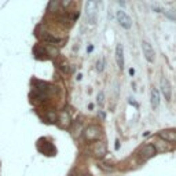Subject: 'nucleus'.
Wrapping results in <instances>:
<instances>
[{
    "instance_id": "1",
    "label": "nucleus",
    "mask_w": 176,
    "mask_h": 176,
    "mask_svg": "<svg viewBox=\"0 0 176 176\" xmlns=\"http://www.w3.org/2000/svg\"><path fill=\"white\" fill-rule=\"evenodd\" d=\"M97 8H98V2L89 0L85 3V15H87L88 24L94 25L97 22Z\"/></svg>"
},
{
    "instance_id": "2",
    "label": "nucleus",
    "mask_w": 176,
    "mask_h": 176,
    "mask_svg": "<svg viewBox=\"0 0 176 176\" xmlns=\"http://www.w3.org/2000/svg\"><path fill=\"white\" fill-rule=\"evenodd\" d=\"M142 50H143V55H145V58L147 62H154V58H156V52L154 50H153L151 44L147 43V41H142Z\"/></svg>"
},
{
    "instance_id": "3",
    "label": "nucleus",
    "mask_w": 176,
    "mask_h": 176,
    "mask_svg": "<svg viewBox=\"0 0 176 176\" xmlns=\"http://www.w3.org/2000/svg\"><path fill=\"white\" fill-rule=\"evenodd\" d=\"M117 21L124 29H131V26H132V20H131L125 14V11H123V10L117 11Z\"/></svg>"
},
{
    "instance_id": "4",
    "label": "nucleus",
    "mask_w": 176,
    "mask_h": 176,
    "mask_svg": "<svg viewBox=\"0 0 176 176\" xmlns=\"http://www.w3.org/2000/svg\"><path fill=\"white\" fill-rule=\"evenodd\" d=\"M84 135H85V139L87 140H91V142L92 140H98L99 136H101V128L97 125H91L85 129Z\"/></svg>"
},
{
    "instance_id": "5",
    "label": "nucleus",
    "mask_w": 176,
    "mask_h": 176,
    "mask_svg": "<svg viewBox=\"0 0 176 176\" xmlns=\"http://www.w3.org/2000/svg\"><path fill=\"white\" fill-rule=\"evenodd\" d=\"M160 87H161V92H162V95L165 97L166 101H171L172 88H171V84H169L168 79L162 77V79H161V81H160Z\"/></svg>"
},
{
    "instance_id": "6",
    "label": "nucleus",
    "mask_w": 176,
    "mask_h": 176,
    "mask_svg": "<svg viewBox=\"0 0 176 176\" xmlns=\"http://www.w3.org/2000/svg\"><path fill=\"white\" fill-rule=\"evenodd\" d=\"M156 153H157V150L153 145H146V146H143L142 149H140V157H142L143 160L151 158V157L156 156Z\"/></svg>"
},
{
    "instance_id": "7",
    "label": "nucleus",
    "mask_w": 176,
    "mask_h": 176,
    "mask_svg": "<svg viewBox=\"0 0 176 176\" xmlns=\"http://www.w3.org/2000/svg\"><path fill=\"white\" fill-rule=\"evenodd\" d=\"M158 135L161 139L166 140V142H171V143H176V132L172 129H164V131H160Z\"/></svg>"
},
{
    "instance_id": "8",
    "label": "nucleus",
    "mask_w": 176,
    "mask_h": 176,
    "mask_svg": "<svg viewBox=\"0 0 176 176\" xmlns=\"http://www.w3.org/2000/svg\"><path fill=\"white\" fill-rule=\"evenodd\" d=\"M116 61H117V65L120 69L124 68V48H123V44H117L116 47Z\"/></svg>"
},
{
    "instance_id": "9",
    "label": "nucleus",
    "mask_w": 176,
    "mask_h": 176,
    "mask_svg": "<svg viewBox=\"0 0 176 176\" xmlns=\"http://www.w3.org/2000/svg\"><path fill=\"white\" fill-rule=\"evenodd\" d=\"M150 103H151L153 109H157L160 105V91L157 88L151 89V94H150Z\"/></svg>"
},
{
    "instance_id": "10",
    "label": "nucleus",
    "mask_w": 176,
    "mask_h": 176,
    "mask_svg": "<svg viewBox=\"0 0 176 176\" xmlns=\"http://www.w3.org/2000/svg\"><path fill=\"white\" fill-rule=\"evenodd\" d=\"M94 153H95V156L97 157H105L106 156V153H107V150H106V146L103 145V143H97V146H95V149H94Z\"/></svg>"
},
{
    "instance_id": "11",
    "label": "nucleus",
    "mask_w": 176,
    "mask_h": 176,
    "mask_svg": "<svg viewBox=\"0 0 176 176\" xmlns=\"http://www.w3.org/2000/svg\"><path fill=\"white\" fill-rule=\"evenodd\" d=\"M43 39H44V41H47V43H51V44H58L59 43V39H56V37H54L52 34H50V33H46L43 36Z\"/></svg>"
},
{
    "instance_id": "12",
    "label": "nucleus",
    "mask_w": 176,
    "mask_h": 176,
    "mask_svg": "<svg viewBox=\"0 0 176 176\" xmlns=\"http://www.w3.org/2000/svg\"><path fill=\"white\" fill-rule=\"evenodd\" d=\"M98 166L102 169V171H105V172H113L114 171V166L110 165V164H107V162H99Z\"/></svg>"
},
{
    "instance_id": "13",
    "label": "nucleus",
    "mask_w": 176,
    "mask_h": 176,
    "mask_svg": "<svg viewBox=\"0 0 176 176\" xmlns=\"http://www.w3.org/2000/svg\"><path fill=\"white\" fill-rule=\"evenodd\" d=\"M165 17L169 18V20H172V21H176V11H175V10H168V11H165Z\"/></svg>"
},
{
    "instance_id": "14",
    "label": "nucleus",
    "mask_w": 176,
    "mask_h": 176,
    "mask_svg": "<svg viewBox=\"0 0 176 176\" xmlns=\"http://www.w3.org/2000/svg\"><path fill=\"white\" fill-rule=\"evenodd\" d=\"M103 68H105V61L99 59L97 62V70H98V72H103Z\"/></svg>"
},
{
    "instance_id": "15",
    "label": "nucleus",
    "mask_w": 176,
    "mask_h": 176,
    "mask_svg": "<svg viewBox=\"0 0 176 176\" xmlns=\"http://www.w3.org/2000/svg\"><path fill=\"white\" fill-rule=\"evenodd\" d=\"M103 101H105V95H103V92H99L98 94V102H99V105H103Z\"/></svg>"
},
{
    "instance_id": "16",
    "label": "nucleus",
    "mask_w": 176,
    "mask_h": 176,
    "mask_svg": "<svg viewBox=\"0 0 176 176\" xmlns=\"http://www.w3.org/2000/svg\"><path fill=\"white\" fill-rule=\"evenodd\" d=\"M151 7H153V10H154V11H157V12H161V11H162V8L160 7V6L157 4V3H154V4H153Z\"/></svg>"
},
{
    "instance_id": "17",
    "label": "nucleus",
    "mask_w": 176,
    "mask_h": 176,
    "mask_svg": "<svg viewBox=\"0 0 176 176\" xmlns=\"http://www.w3.org/2000/svg\"><path fill=\"white\" fill-rule=\"evenodd\" d=\"M48 117H50L52 121H55V114H54V113H48Z\"/></svg>"
},
{
    "instance_id": "18",
    "label": "nucleus",
    "mask_w": 176,
    "mask_h": 176,
    "mask_svg": "<svg viewBox=\"0 0 176 176\" xmlns=\"http://www.w3.org/2000/svg\"><path fill=\"white\" fill-rule=\"evenodd\" d=\"M118 149H120V140H116V150H118Z\"/></svg>"
},
{
    "instance_id": "19",
    "label": "nucleus",
    "mask_w": 176,
    "mask_h": 176,
    "mask_svg": "<svg viewBox=\"0 0 176 176\" xmlns=\"http://www.w3.org/2000/svg\"><path fill=\"white\" fill-rule=\"evenodd\" d=\"M92 50H94V47H92V46H89V47H87V52H91V51Z\"/></svg>"
},
{
    "instance_id": "20",
    "label": "nucleus",
    "mask_w": 176,
    "mask_h": 176,
    "mask_svg": "<svg viewBox=\"0 0 176 176\" xmlns=\"http://www.w3.org/2000/svg\"><path fill=\"white\" fill-rule=\"evenodd\" d=\"M129 74L133 76V74H135V70H133V69H129Z\"/></svg>"
},
{
    "instance_id": "21",
    "label": "nucleus",
    "mask_w": 176,
    "mask_h": 176,
    "mask_svg": "<svg viewBox=\"0 0 176 176\" xmlns=\"http://www.w3.org/2000/svg\"><path fill=\"white\" fill-rule=\"evenodd\" d=\"M99 116H101V118H105V113L103 111H99Z\"/></svg>"
},
{
    "instance_id": "22",
    "label": "nucleus",
    "mask_w": 176,
    "mask_h": 176,
    "mask_svg": "<svg viewBox=\"0 0 176 176\" xmlns=\"http://www.w3.org/2000/svg\"><path fill=\"white\" fill-rule=\"evenodd\" d=\"M81 176H89V175H81Z\"/></svg>"
}]
</instances>
